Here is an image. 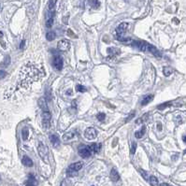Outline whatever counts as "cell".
<instances>
[{
    "label": "cell",
    "instance_id": "1",
    "mask_svg": "<svg viewBox=\"0 0 186 186\" xmlns=\"http://www.w3.org/2000/svg\"><path fill=\"white\" fill-rule=\"evenodd\" d=\"M83 166V163L82 162H76V163H73L71 164L69 166H68V168L67 170V176H69V177H74L77 175V172L80 170V169H82V167Z\"/></svg>",
    "mask_w": 186,
    "mask_h": 186
},
{
    "label": "cell",
    "instance_id": "2",
    "mask_svg": "<svg viewBox=\"0 0 186 186\" xmlns=\"http://www.w3.org/2000/svg\"><path fill=\"white\" fill-rule=\"evenodd\" d=\"M38 154L39 156L41 157V159L45 162V163H49V158H48V154H49V150H48V147L45 146L42 143H39L38 147Z\"/></svg>",
    "mask_w": 186,
    "mask_h": 186
},
{
    "label": "cell",
    "instance_id": "3",
    "mask_svg": "<svg viewBox=\"0 0 186 186\" xmlns=\"http://www.w3.org/2000/svg\"><path fill=\"white\" fill-rule=\"evenodd\" d=\"M78 151H79L80 156L82 157V158H88V157H90L91 154H92V151H91L89 146H85V145L80 146Z\"/></svg>",
    "mask_w": 186,
    "mask_h": 186
},
{
    "label": "cell",
    "instance_id": "4",
    "mask_svg": "<svg viewBox=\"0 0 186 186\" xmlns=\"http://www.w3.org/2000/svg\"><path fill=\"white\" fill-rule=\"evenodd\" d=\"M128 27H129V24H128L127 23H120L119 25L116 27L117 37H123V34H125L126 31H127Z\"/></svg>",
    "mask_w": 186,
    "mask_h": 186
},
{
    "label": "cell",
    "instance_id": "5",
    "mask_svg": "<svg viewBox=\"0 0 186 186\" xmlns=\"http://www.w3.org/2000/svg\"><path fill=\"white\" fill-rule=\"evenodd\" d=\"M84 137L87 138L88 140H95L96 137H97V132L95 128L93 127H89L87 128L84 132Z\"/></svg>",
    "mask_w": 186,
    "mask_h": 186
},
{
    "label": "cell",
    "instance_id": "6",
    "mask_svg": "<svg viewBox=\"0 0 186 186\" xmlns=\"http://www.w3.org/2000/svg\"><path fill=\"white\" fill-rule=\"evenodd\" d=\"M51 113L49 111H43L42 113V125L44 129H48L50 127V121H51Z\"/></svg>",
    "mask_w": 186,
    "mask_h": 186
},
{
    "label": "cell",
    "instance_id": "7",
    "mask_svg": "<svg viewBox=\"0 0 186 186\" xmlns=\"http://www.w3.org/2000/svg\"><path fill=\"white\" fill-rule=\"evenodd\" d=\"M133 46L137 48L141 52H146L148 50L149 44L145 41H133Z\"/></svg>",
    "mask_w": 186,
    "mask_h": 186
},
{
    "label": "cell",
    "instance_id": "8",
    "mask_svg": "<svg viewBox=\"0 0 186 186\" xmlns=\"http://www.w3.org/2000/svg\"><path fill=\"white\" fill-rule=\"evenodd\" d=\"M69 41L67 40V39H62V40L58 41V43H57V48H58L59 51H67L69 49Z\"/></svg>",
    "mask_w": 186,
    "mask_h": 186
},
{
    "label": "cell",
    "instance_id": "9",
    "mask_svg": "<svg viewBox=\"0 0 186 186\" xmlns=\"http://www.w3.org/2000/svg\"><path fill=\"white\" fill-rule=\"evenodd\" d=\"M53 65H54V67L57 70H61L62 67H63V60L60 56L56 55L53 59Z\"/></svg>",
    "mask_w": 186,
    "mask_h": 186
},
{
    "label": "cell",
    "instance_id": "10",
    "mask_svg": "<svg viewBox=\"0 0 186 186\" xmlns=\"http://www.w3.org/2000/svg\"><path fill=\"white\" fill-rule=\"evenodd\" d=\"M38 106H39V108L43 111H49V108H48V105H47V100L44 97L39 98V100H38Z\"/></svg>",
    "mask_w": 186,
    "mask_h": 186
},
{
    "label": "cell",
    "instance_id": "11",
    "mask_svg": "<svg viewBox=\"0 0 186 186\" xmlns=\"http://www.w3.org/2000/svg\"><path fill=\"white\" fill-rule=\"evenodd\" d=\"M148 50L151 52V53H152V54H153L154 56H155V57H157V58H161V57H162V53H161V52H159L155 47L152 46V45H150V44H149Z\"/></svg>",
    "mask_w": 186,
    "mask_h": 186
},
{
    "label": "cell",
    "instance_id": "12",
    "mask_svg": "<svg viewBox=\"0 0 186 186\" xmlns=\"http://www.w3.org/2000/svg\"><path fill=\"white\" fill-rule=\"evenodd\" d=\"M50 141L52 143V145L53 147H55V148H57L59 144H60V140H59V137L56 135H51L50 136Z\"/></svg>",
    "mask_w": 186,
    "mask_h": 186
},
{
    "label": "cell",
    "instance_id": "13",
    "mask_svg": "<svg viewBox=\"0 0 186 186\" xmlns=\"http://www.w3.org/2000/svg\"><path fill=\"white\" fill-rule=\"evenodd\" d=\"M22 163H23V166H27V167H31V166H33V161L31 160V158H29V157L26 156V155H24V156L23 157Z\"/></svg>",
    "mask_w": 186,
    "mask_h": 186
},
{
    "label": "cell",
    "instance_id": "14",
    "mask_svg": "<svg viewBox=\"0 0 186 186\" xmlns=\"http://www.w3.org/2000/svg\"><path fill=\"white\" fill-rule=\"evenodd\" d=\"M111 179L112 181H118L120 180V175L115 168H112L111 171Z\"/></svg>",
    "mask_w": 186,
    "mask_h": 186
},
{
    "label": "cell",
    "instance_id": "15",
    "mask_svg": "<svg viewBox=\"0 0 186 186\" xmlns=\"http://www.w3.org/2000/svg\"><path fill=\"white\" fill-rule=\"evenodd\" d=\"M100 147H101V144H97V143H93L91 146H89L92 153H97L100 151Z\"/></svg>",
    "mask_w": 186,
    "mask_h": 186
},
{
    "label": "cell",
    "instance_id": "16",
    "mask_svg": "<svg viewBox=\"0 0 186 186\" xmlns=\"http://www.w3.org/2000/svg\"><path fill=\"white\" fill-rule=\"evenodd\" d=\"M153 95H148V96H146L144 98L142 99V102H141V106H146V105H148L150 102L153 99Z\"/></svg>",
    "mask_w": 186,
    "mask_h": 186
},
{
    "label": "cell",
    "instance_id": "17",
    "mask_svg": "<svg viewBox=\"0 0 186 186\" xmlns=\"http://www.w3.org/2000/svg\"><path fill=\"white\" fill-rule=\"evenodd\" d=\"M76 136V133L74 131H71V132H68V133H66V134L63 136V140L64 141H67V140H72L73 137Z\"/></svg>",
    "mask_w": 186,
    "mask_h": 186
},
{
    "label": "cell",
    "instance_id": "18",
    "mask_svg": "<svg viewBox=\"0 0 186 186\" xmlns=\"http://www.w3.org/2000/svg\"><path fill=\"white\" fill-rule=\"evenodd\" d=\"M108 53H110V55L111 56H116L118 55V54H120L121 53V52H120L119 49H117V48H108Z\"/></svg>",
    "mask_w": 186,
    "mask_h": 186
},
{
    "label": "cell",
    "instance_id": "19",
    "mask_svg": "<svg viewBox=\"0 0 186 186\" xmlns=\"http://www.w3.org/2000/svg\"><path fill=\"white\" fill-rule=\"evenodd\" d=\"M88 1H89L90 6L93 9H98L99 6H100V2H99L98 0H88Z\"/></svg>",
    "mask_w": 186,
    "mask_h": 186
},
{
    "label": "cell",
    "instance_id": "20",
    "mask_svg": "<svg viewBox=\"0 0 186 186\" xmlns=\"http://www.w3.org/2000/svg\"><path fill=\"white\" fill-rule=\"evenodd\" d=\"M148 116H149V113L147 112V113H145L144 115H142V116L140 117V119H137V121H136V123H137V125H140V123H142V122H146V121L148 120Z\"/></svg>",
    "mask_w": 186,
    "mask_h": 186
},
{
    "label": "cell",
    "instance_id": "21",
    "mask_svg": "<svg viewBox=\"0 0 186 186\" xmlns=\"http://www.w3.org/2000/svg\"><path fill=\"white\" fill-rule=\"evenodd\" d=\"M149 181H150V183H151V186H159L158 180H157V178L154 177V176H151L150 179H149Z\"/></svg>",
    "mask_w": 186,
    "mask_h": 186
},
{
    "label": "cell",
    "instance_id": "22",
    "mask_svg": "<svg viewBox=\"0 0 186 186\" xmlns=\"http://www.w3.org/2000/svg\"><path fill=\"white\" fill-rule=\"evenodd\" d=\"M145 130H146L145 126H143L140 131H137V132L135 133V137H137V138H141V137H143V135L145 134Z\"/></svg>",
    "mask_w": 186,
    "mask_h": 186
},
{
    "label": "cell",
    "instance_id": "23",
    "mask_svg": "<svg viewBox=\"0 0 186 186\" xmlns=\"http://www.w3.org/2000/svg\"><path fill=\"white\" fill-rule=\"evenodd\" d=\"M163 72H164V75L166 76V77H168V76H170L172 74V72H173V69H172L171 67H164Z\"/></svg>",
    "mask_w": 186,
    "mask_h": 186
},
{
    "label": "cell",
    "instance_id": "24",
    "mask_svg": "<svg viewBox=\"0 0 186 186\" xmlns=\"http://www.w3.org/2000/svg\"><path fill=\"white\" fill-rule=\"evenodd\" d=\"M56 1L57 0H49V2H48V9H49V10H53L54 7H55Z\"/></svg>",
    "mask_w": 186,
    "mask_h": 186
},
{
    "label": "cell",
    "instance_id": "25",
    "mask_svg": "<svg viewBox=\"0 0 186 186\" xmlns=\"http://www.w3.org/2000/svg\"><path fill=\"white\" fill-rule=\"evenodd\" d=\"M46 38L47 40L49 41H52L54 38H55V33L54 32H48L46 35Z\"/></svg>",
    "mask_w": 186,
    "mask_h": 186
},
{
    "label": "cell",
    "instance_id": "26",
    "mask_svg": "<svg viewBox=\"0 0 186 186\" xmlns=\"http://www.w3.org/2000/svg\"><path fill=\"white\" fill-rule=\"evenodd\" d=\"M9 64H10V57H9V56H6L5 59H4V61L1 63V66L4 67H8Z\"/></svg>",
    "mask_w": 186,
    "mask_h": 186
},
{
    "label": "cell",
    "instance_id": "27",
    "mask_svg": "<svg viewBox=\"0 0 186 186\" xmlns=\"http://www.w3.org/2000/svg\"><path fill=\"white\" fill-rule=\"evenodd\" d=\"M53 24V18H47L46 21V26L48 28H51Z\"/></svg>",
    "mask_w": 186,
    "mask_h": 186
},
{
    "label": "cell",
    "instance_id": "28",
    "mask_svg": "<svg viewBox=\"0 0 186 186\" xmlns=\"http://www.w3.org/2000/svg\"><path fill=\"white\" fill-rule=\"evenodd\" d=\"M76 91L77 92H80V93H85L86 92V88L84 86H82V85H78L77 87H76Z\"/></svg>",
    "mask_w": 186,
    "mask_h": 186
},
{
    "label": "cell",
    "instance_id": "29",
    "mask_svg": "<svg viewBox=\"0 0 186 186\" xmlns=\"http://www.w3.org/2000/svg\"><path fill=\"white\" fill-rule=\"evenodd\" d=\"M28 134H29V132H28L27 129L23 130V140H27V138H28Z\"/></svg>",
    "mask_w": 186,
    "mask_h": 186
},
{
    "label": "cell",
    "instance_id": "30",
    "mask_svg": "<svg viewBox=\"0 0 186 186\" xmlns=\"http://www.w3.org/2000/svg\"><path fill=\"white\" fill-rule=\"evenodd\" d=\"M135 115H136V112H135V111H132V112H131V113L129 114V115H128V117H127V118H126V119H125V122H129V121H130V120H132V119H133V118H134V116H135Z\"/></svg>",
    "mask_w": 186,
    "mask_h": 186
},
{
    "label": "cell",
    "instance_id": "31",
    "mask_svg": "<svg viewBox=\"0 0 186 186\" xmlns=\"http://www.w3.org/2000/svg\"><path fill=\"white\" fill-rule=\"evenodd\" d=\"M168 106H170V103H168V102H167V103H164V104L159 105V106H158V108L161 110V111H163L164 108H166V107H168Z\"/></svg>",
    "mask_w": 186,
    "mask_h": 186
},
{
    "label": "cell",
    "instance_id": "32",
    "mask_svg": "<svg viewBox=\"0 0 186 186\" xmlns=\"http://www.w3.org/2000/svg\"><path fill=\"white\" fill-rule=\"evenodd\" d=\"M136 150H137V143L136 142H133V144H132V147H131V154H134L135 151H136Z\"/></svg>",
    "mask_w": 186,
    "mask_h": 186
},
{
    "label": "cell",
    "instance_id": "33",
    "mask_svg": "<svg viewBox=\"0 0 186 186\" xmlns=\"http://www.w3.org/2000/svg\"><path fill=\"white\" fill-rule=\"evenodd\" d=\"M105 117H106V114L105 113H99L98 115H97V119L102 122V121H104L105 120Z\"/></svg>",
    "mask_w": 186,
    "mask_h": 186
},
{
    "label": "cell",
    "instance_id": "34",
    "mask_svg": "<svg viewBox=\"0 0 186 186\" xmlns=\"http://www.w3.org/2000/svg\"><path fill=\"white\" fill-rule=\"evenodd\" d=\"M140 174L142 175L143 177H144V179L145 180H148V176H147V173H146L144 170H142V169H140Z\"/></svg>",
    "mask_w": 186,
    "mask_h": 186
},
{
    "label": "cell",
    "instance_id": "35",
    "mask_svg": "<svg viewBox=\"0 0 186 186\" xmlns=\"http://www.w3.org/2000/svg\"><path fill=\"white\" fill-rule=\"evenodd\" d=\"M7 76V73L4 71V70H0V80L4 79Z\"/></svg>",
    "mask_w": 186,
    "mask_h": 186
},
{
    "label": "cell",
    "instance_id": "36",
    "mask_svg": "<svg viewBox=\"0 0 186 186\" xmlns=\"http://www.w3.org/2000/svg\"><path fill=\"white\" fill-rule=\"evenodd\" d=\"M67 34H69V36L70 37H72V38H76V36H74V33H73L70 29L67 30Z\"/></svg>",
    "mask_w": 186,
    "mask_h": 186
},
{
    "label": "cell",
    "instance_id": "37",
    "mask_svg": "<svg viewBox=\"0 0 186 186\" xmlns=\"http://www.w3.org/2000/svg\"><path fill=\"white\" fill-rule=\"evenodd\" d=\"M157 128L159 129V131L162 130V125H161L160 122H159V123H157Z\"/></svg>",
    "mask_w": 186,
    "mask_h": 186
},
{
    "label": "cell",
    "instance_id": "38",
    "mask_svg": "<svg viewBox=\"0 0 186 186\" xmlns=\"http://www.w3.org/2000/svg\"><path fill=\"white\" fill-rule=\"evenodd\" d=\"M160 186H171V185H169L168 183H162Z\"/></svg>",
    "mask_w": 186,
    "mask_h": 186
},
{
    "label": "cell",
    "instance_id": "39",
    "mask_svg": "<svg viewBox=\"0 0 186 186\" xmlns=\"http://www.w3.org/2000/svg\"><path fill=\"white\" fill-rule=\"evenodd\" d=\"M23 45H24V41H22V42H21V45H20V48H21V49H22V48L23 47Z\"/></svg>",
    "mask_w": 186,
    "mask_h": 186
},
{
    "label": "cell",
    "instance_id": "40",
    "mask_svg": "<svg viewBox=\"0 0 186 186\" xmlns=\"http://www.w3.org/2000/svg\"><path fill=\"white\" fill-rule=\"evenodd\" d=\"M183 141H184V142H186V137H183Z\"/></svg>",
    "mask_w": 186,
    "mask_h": 186
},
{
    "label": "cell",
    "instance_id": "41",
    "mask_svg": "<svg viewBox=\"0 0 186 186\" xmlns=\"http://www.w3.org/2000/svg\"><path fill=\"white\" fill-rule=\"evenodd\" d=\"M27 186H28V185H27Z\"/></svg>",
    "mask_w": 186,
    "mask_h": 186
}]
</instances>
